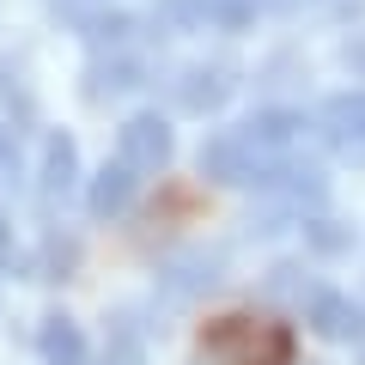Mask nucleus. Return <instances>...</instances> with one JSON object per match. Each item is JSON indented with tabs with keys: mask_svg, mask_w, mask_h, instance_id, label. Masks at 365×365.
Wrapping results in <instances>:
<instances>
[{
	"mask_svg": "<svg viewBox=\"0 0 365 365\" xmlns=\"http://www.w3.org/2000/svg\"><path fill=\"white\" fill-rule=\"evenodd\" d=\"M73 353H79V341L67 335V329H55L49 335V359H73Z\"/></svg>",
	"mask_w": 365,
	"mask_h": 365,
	"instance_id": "nucleus-2",
	"label": "nucleus"
},
{
	"mask_svg": "<svg viewBox=\"0 0 365 365\" xmlns=\"http://www.w3.org/2000/svg\"><path fill=\"white\" fill-rule=\"evenodd\" d=\"M292 335L262 317H220L201 335V365H287Z\"/></svg>",
	"mask_w": 365,
	"mask_h": 365,
	"instance_id": "nucleus-1",
	"label": "nucleus"
}]
</instances>
